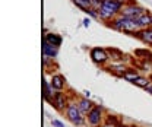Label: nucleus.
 I'll return each mask as SVG.
<instances>
[{"label":"nucleus","mask_w":152,"mask_h":127,"mask_svg":"<svg viewBox=\"0 0 152 127\" xmlns=\"http://www.w3.org/2000/svg\"><path fill=\"white\" fill-rule=\"evenodd\" d=\"M107 26H110L114 31L124 32V34H129V35H134V34L139 31L137 22H136L134 19L124 18V16H121V15H118V16L114 18L113 20L107 22Z\"/></svg>","instance_id":"1"},{"label":"nucleus","mask_w":152,"mask_h":127,"mask_svg":"<svg viewBox=\"0 0 152 127\" xmlns=\"http://www.w3.org/2000/svg\"><path fill=\"white\" fill-rule=\"evenodd\" d=\"M121 10H123V4L118 3L117 0H102L98 13H99V19L107 23L114 18H117L121 13Z\"/></svg>","instance_id":"2"},{"label":"nucleus","mask_w":152,"mask_h":127,"mask_svg":"<svg viewBox=\"0 0 152 127\" xmlns=\"http://www.w3.org/2000/svg\"><path fill=\"white\" fill-rule=\"evenodd\" d=\"M66 115V118L76 127H83V126H88L86 124V117L82 114V111L79 109L77 107V102H76V98L75 96H70V102L67 105L66 111L63 112Z\"/></svg>","instance_id":"3"},{"label":"nucleus","mask_w":152,"mask_h":127,"mask_svg":"<svg viewBox=\"0 0 152 127\" xmlns=\"http://www.w3.org/2000/svg\"><path fill=\"white\" fill-rule=\"evenodd\" d=\"M149 10L148 9H145L143 6H140L136 0H132L130 3H127V4H124L123 6V10H121V16H124V18H130V19H139L140 16H143L145 13H148Z\"/></svg>","instance_id":"4"},{"label":"nucleus","mask_w":152,"mask_h":127,"mask_svg":"<svg viewBox=\"0 0 152 127\" xmlns=\"http://www.w3.org/2000/svg\"><path fill=\"white\" fill-rule=\"evenodd\" d=\"M105 112H104V108L98 104H95V107L86 115V124L89 127H101L104 123H105Z\"/></svg>","instance_id":"5"},{"label":"nucleus","mask_w":152,"mask_h":127,"mask_svg":"<svg viewBox=\"0 0 152 127\" xmlns=\"http://www.w3.org/2000/svg\"><path fill=\"white\" fill-rule=\"evenodd\" d=\"M89 57L98 66H105L110 60V54L107 51V48H101V47H94L89 51Z\"/></svg>","instance_id":"6"},{"label":"nucleus","mask_w":152,"mask_h":127,"mask_svg":"<svg viewBox=\"0 0 152 127\" xmlns=\"http://www.w3.org/2000/svg\"><path fill=\"white\" fill-rule=\"evenodd\" d=\"M69 102H70V96L66 92H56V95L53 96L51 105L58 112H64L66 108H67V105H69Z\"/></svg>","instance_id":"7"},{"label":"nucleus","mask_w":152,"mask_h":127,"mask_svg":"<svg viewBox=\"0 0 152 127\" xmlns=\"http://www.w3.org/2000/svg\"><path fill=\"white\" fill-rule=\"evenodd\" d=\"M76 102H77V107H79V109L82 111V114H83L85 117H86L88 112L95 107L94 102H92L89 98H85V96H77V98H76Z\"/></svg>","instance_id":"8"},{"label":"nucleus","mask_w":152,"mask_h":127,"mask_svg":"<svg viewBox=\"0 0 152 127\" xmlns=\"http://www.w3.org/2000/svg\"><path fill=\"white\" fill-rule=\"evenodd\" d=\"M105 69L108 70L110 73H113L114 76H117V77H121L124 73L129 70V66L127 64H123V63H111V64H108V66H105Z\"/></svg>","instance_id":"9"},{"label":"nucleus","mask_w":152,"mask_h":127,"mask_svg":"<svg viewBox=\"0 0 152 127\" xmlns=\"http://www.w3.org/2000/svg\"><path fill=\"white\" fill-rule=\"evenodd\" d=\"M50 83H51V86H53L57 92H61L64 88H66V80H64V76H63V74H60V73H54V74H51Z\"/></svg>","instance_id":"10"},{"label":"nucleus","mask_w":152,"mask_h":127,"mask_svg":"<svg viewBox=\"0 0 152 127\" xmlns=\"http://www.w3.org/2000/svg\"><path fill=\"white\" fill-rule=\"evenodd\" d=\"M57 54H58V47L48 44V42L42 38V55H44V57H48V58H51V60H54L57 57Z\"/></svg>","instance_id":"11"},{"label":"nucleus","mask_w":152,"mask_h":127,"mask_svg":"<svg viewBox=\"0 0 152 127\" xmlns=\"http://www.w3.org/2000/svg\"><path fill=\"white\" fill-rule=\"evenodd\" d=\"M56 92L57 91L51 86L50 80H47V79H44V80H42V95H44V98H45V101H47L48 104H51L53 96L56 95Z\"/></svg>","instance_id":"12"},{"label":"nucleus","mask_w":152,"mask_h":127,"mask_svg":"<svg viewBox=\"0 0 152 127\" xmlns=\"http://www.w3.org/2000/svg\"><path fill=\"white\" fill-rule=\"evenodd\" d=\"M48 44L51 45H56V47H60L61 42H63V36L56 34V32H48L47 29H44V36H42Z\"/></svg>","instance_id":"13"},{"label":"nucleus","mask_w":152,"mask_h":127,"mask_svg":"<svg viewBox=\"0 0 152 127\" xmlns=\"http://www.w3.org/2000/svg\"><path fill=\"white\" fill-rule=\"evenodd\" d=\"M133 36H136L137 39H140L145 44L152 45V28H146V29H139Z\"/></svg>","instance_id":"14"},{"label":"nucleus","mask_w":152,"mask_h":127,"mask_svg":"<svg viewBox=\"0 0 152 127\" xmlns=\"http://www.w3.org/2000/svg\"><path fill=\"white\" fill-rule=\"evenodd\" d=\"M139 29H146V28H152V13L148 12L143 16H140L139 19H136Z\"/></svg>","instance_id":"15"},{"label":"nucleus","mask_w":152,"mask_h":127,"mask_svg":"<svg viewBox=\"0 0 152 127\" xmlns=\"http://www.w3.org/2000/svg\"><path fill=\"white\" fill-rule=\"evenodd\" d=\"M108 54H110V58L114 60L115 63H123L124 60H127V55L124 54L123 51L117 50V48H107Z\"/></svg>","instance_id":"16"},{"label":"nucleus","mask_w":152,"mask_h":127,"mask_svg":"<svg viewBox=\"0 0 152 127\" xmlns=\"http://www.w3.org/2000/svg\"><path fill=\"white\" fill-rule=\"evenodd\" d=\"M139 76H140V74H139V72H137L136 69L129 67V70H127V72L121 76V79H123V80H127V82H130V83H133V82H134Z\"/></svg>","instance_id":"17"},{"label":"nucleus","mask_w":152,"mask_h":127,"mask_svg":"<svg viewBox=\"0 0 152 127\" xmlns=\"http://www.w3.org/2000/svg\"><path fill=\"white\" fill-rule=\"evenodd\" d=\"M91 1L92 0H72V3L75 4L76 7H79L80 10H88L89 7H92V4H91Z\"/></svg>","instance_id":"18"},{"label":"nucleus","mask_w":152,"mask_h":127,"mask_svg":"<svg viewBox=\"0 0 152 127\" xmlns=\"http://www.w3.org/2000/svg\"><path fill=\"white\" fill-rule=\"evenodd\" d=\"M102 127H121V123L118 121V118H115V117H110V115H107L105 117V123L102 124Z\"/></svg>","instance_id":"19"},{"label":"nucleus","mask_w":152,"mask_h":127,"mask_svg":"<svg viewBox=\"0 0 152 127\" xmlns=\"http://www.w3.org/2000/svg\"><path fill=\"white\" fill-rule=\"evenodd\" d=\"M151 82L152 80L149 79V77H146V76H139V77L133 82V85H136V86H139V88H143V89H145Z\"/></svg>","instance_id":"20"},{"label":"nucleus","mask_w":152,"mask_h":127,"mask_svg":"<svg viewBox=\"0 0 152 127\" xmlns=\"http://www.w3.org/2000/svg\"><path fill=\"white\" fill-rule=\"evenodd\" d=\"M134 54L137 55V57H140L142 55V58L143 60H152V54L149 51H146V50H136L134 51Z\"/></svg>","instance_id":"21"},{"label":"nucleus","mask_w":152,"mask_h":127,"mask_svg":"<svg viewBox=\"0 0 152 127\" xmlns=\"http://www.w3.org/2000/svg\"><path fill=\"white\" fill-rule=\"evenodd\" d=\"M85 13H86V16L91 19H99V13H98V10L94 9V7H89L88 10H85Z\"/></svg>","instance_id":"22"},{"label":"nucleus","mask_w":152,"mask_h":127,"mask_svg":"<svg viewBox=\"0 0 152 127\" xmlns=\"http://www.w3.org/2000/svg\"><path fill=\"white\" fill-rule=\"evenodd\" d=\"M51 126H53V127H64V123H63L61 120L53 118V120H51Z\"/></svg>","instance_id":"23"},{"label":"nucleus","mask_w":152,"mask_h":127,"mask_svg":"<svg viewBox=\"0 0 152 127\" xmlns=\"http://www.w3.org/2000/svg\"><path fill=\"white\" fill-rule=\"evenodd\" d=\"M91 4H92V7H94V9L99 10V7H101V4H102V0H92V1H91Z\"/></svg>","instance_id":"24"},{"label":"nucleus","mask_w":152,"mask_h":127,"mask_svg":"<svg viewBox=\"0 0 152 127\" xmlns=\"http://www.w3.org/2000/svg\"><path fill=\"white\" fill-rule=\"evenodd\" d=\"M142 70H145V72H151L152 70L151 64H149V63H146V61H143V63H142Z\"/></svg>","instance_id":"25"},{"label":"nucleus","mask_w":152,"mask_h":127,"mask_svg":"<svg viewBox=\"0 0 152 127\" xmlns=\"http://www.w3.org/2000/svg\"><path fill=\"white\" fill-rule=\"evenodd\" d=\"M82 25H83L85 28H88V26L91 25V18H88V16H86V18H83V20H82Z\"/></svg>","instance_id":"26"},{"label":"nucleus","mask_w":152,"mask_h":127,"mask_svg":"<svg viewBox=\"0 0 152 127\" xmlns=\"http://www.w3.org/2000/svg\"><path fill=\"white\" fill-rule=\"evenodd\" d=\"M145 91L148 92L149 95H152V82L149 83V85H148V86H146V88H145Z\"/></svg>","instance_id":"27"},{"label":"nucleus","mask_w":152,"mask_h":127,"mask_svg":"<svg viewBox=\"0 0 152 127\" xmlns=\"http://www.w3.org/2000/svg\"><path fill=\"white\" fill-rule=\"evenodd\" d=\"M117 1H118V3H121V4L124 6V4H127V3H130L132 0H117Z\"/></svg>","instance_id":"28"},{"label":"nucleus","mask_w":152,"mask_h":127,"mask_svg":"<svg viewBox=\"0 0 152 127\" xmlns=\"http://www.w3.org/2000/svg\"><path fill=\"white\" fill-rule=\"evenodd\" d=\"M82 96H85V98H89V96H91V92H89V91H83V95H82Z\"/></svg>","instance_id":"29"},{"label":"nucleus","mask_w":152,"mask_h":127,"mask_svg":"<svg viewBox=\"0 0 152 127\" xmlns=\"http://www.w3.org/2000/svg\"><path fill=\"white\" fill-rule=\"evenodd\" d=\"M130 127H137V126H130Z\"/></svg>","instance_id":"30"},{"label":"nucleus","mask_w":152,"mask_h":127,"mask_svg":"<svg viewBox=\"0 0 152 127\" xmlns=\"http://www.w3.org/2000/svg\"><path fill=\"white\" fill-rule=\"evenodd\" d=\"M101 127H102V126H101Z\"/></svg>","instance_id":"31"}]
</instances>
